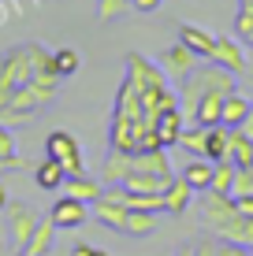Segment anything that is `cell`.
<instances>
[{"instance_id": "cell-1", "label": "cell", "mask_w": 253, "mask_h": 256, "mask_svg": "<svg viewBox=\"0 0 253 256\" xmlns=\"http://www.w3.org/2000/svg\"><path fill=\"white\" fill-rule=\"evenodd\" d=\"M38 70H52V52L41 41H26L15 45L0 56V108L12 100L15 90H23Z\"/></svg>"}, {"instance_id": "cell-2", "label": "cell", "mask_w": 253, "mask_h": 256, "mask_svg": "<svg viewBox=\"0 0 253 256\" xmlns=\"http://www.w3.org/2000/svg\"><path fill=\"white\" fill-rule=\"evenodd\" d=\"M45 156H49V160H56L67 174H82L86 171L82 145H78V138L67 134V130H52V134L45 138Z\"/></svg>"}, {"instance_id": "cell-3", "label": "cell", "mask_w": 253, "mask_h": 256, "mask_svg": "<svg viewBox=\"0 0 253 256\" xmlns=\"http://www.w3.org/2000/svg\"><path fill=\"white\" fill-rule=\"evenodd\" d=\"M127 212L130 208L123 204V186H108L90 204V216H97L104 226H112V230H123V226H127Z\"/></svg>"}, {"instance_id": "cell-4", "label": "cell", "mask_w": 253, "mask_h": 256, "mask_svg": "<svg viewBox=\"0 0 253 256\" xmlns=\"http://www.w3.org/2000/svg\"><path fill=\"white\" fill-rule=\"evenodd\" d=\"M231 216H238L234 197L216 193V190H205V193H201V226H205V234H216Z\"/></svg>"}, {"instance_id": "cell-5", "label": "cell", "mask_w": 253, "mask_h": 256, "mask_svg": "<svg viewBox=\"0 0 253 256\" xmlns=\"http://www.w3.org/2000/svg\"><path fill=\"white\" fill-rule=\"evenodd\" d=\"M197 64H201V60H197L194 52L182 45V41H175L171 48H164V52H160V70H164V74H168L175 86H179V82H186V78L197 70Z\"/></svg>"}, {"instance_id": "cell-6", "label": "cell", "mask_w": 253, "mask_h": 256, "mask_svg": "<svg viewBox=\"0 0 253 256\" xmlns=\"http://www.w3.org/2000/svg\"><path fill=\"white\" fill-rule=\"evenodd\" d=\"M49 219H52L56 230H78V226L90 219V204H82V200H75V197H67V193H64V197L52 204Z\"/></svg>"}, {"instance_id": "cell-7", "label": "cell", "mask_w": 253, "mask_h": 256, "mask_svg": "<svg viewBox=\"0 0 253 256\" xmlns=\"http://www.w3.org/2000/svg\"><path fill=\"white\" fill-rule=\"evenodd\" d=\"M41 219H38V212H34L30 204H23V200H8V226H12V242L23 245L30 242V234H34V226H38Z\"/></svg>"}, {"instance_id": "cell-8", "label": "cell", "mask_w": 253, "mask_h": 256, "mask_svg": "<svg viewBox=\"0 0 253 256\" xmlns=\"http://www.w3.org/2000/svg\"><path fill=\"white\" fill-rule=\"evenodd\" d=\"M212 64L231 70L234 78L246 70V52H242V41L238 38H216V48H212Z\"/></svg>"}, {"instance_id": "cell-9", "label": "cell", "mask_w": 253, "mask_h": 256, "mask_svg": "<svg viewBox=\"0 0 253 256\" xmlns=\"http://www.w3.org/2000/svg\"><path fill=\"white\" fill-rule=\"evenodd\" d=\"M208 238H220V242H231V245H242V249H253V216H231L227 223L220 226L216 234Z\"/></svg>"}, {"instance_id": "cell-10", "label": "cell", "mask_w": 253, "mask_h": 256, "mask_svg": "<svg viewBox=\"0 0 253 256\" xmlns=\"http://www.w3.org/2000/svg\"><path fill=\"white\" fill-rule=\"evenodd\" d=\"M179 41L194 52L197 60H212V48H216V38L205 30V26H194V22H182L179 26Z\"/></svg>"}, {"instance_id": "cell-11", "label": "cell", "mask_w": 253, "mask_h": 256, "mask_svg": "<svg viewBox=\"0 0 253 256\" xmlns=\"http://www.w3.org/2000/svg\"><path fill=\"white\" fill-rule=\"evenodd\" d=\"M130 171H134V152H116V148H112V152L104 156L101 182H108V186H123V182L130 178Z\"/></svg>"}, {"instance_id": "cell-12", "label": "cell", "mask_w": 253, "mask_h": 256, "mask_svg": "<svg viewBox=\"0 0 253 256\" xmlns=\"http://www.w3.org/2000/svg\"><path fill=\"white\" fill-rule=\"evenodd\" d=\"M194 197H197L194 186H190V182L179 174V178H171L168 190H164V212H171V216H182V212L194 204Z\"/></svg>"}, {"instance_id": "cell-13", "label": "cell", "mask_w": 253, "mask_h": 256, "mask_svg": "<svg viewBox=\"0 0 253 256\" xmlns=\"http://www.w3.org/2000/svg\"><path fill=\"white\" fill-rule=\"evenodd\" d=\"M64 190H67V197H75V200H82V204H93V200L104 193V182L101 178H90V174H67L64 178Z\"/></svg>"}, {"instance_id": "cell-14", "label": "cell", "mask_w": 253, "mask_h": 256, "mask_svg": "<svg viewBox=\"0 0 253 256\" xmlns=\"http://www.w3.org/2000/svg\"><path fill=\"white\" fill-rule=\"evenodd\" d=\"M52 245H56V226H52V219H41V223L34 226L30 242H26L19 252H26V256H49Z\"/></svg>"}, {"instance_id": "cell-15", "label": "cell", "mask_w": 253, "mask_h": 256, "mask_svg": "<svg viewBox=\"0 0 253 256\" xmlns=\"http://www.w3.org/2000/svg\"><path fill=\"white\" fill-rule=\"evenodd\" d=\"M182 178L194 186V193H205L212 186V160H205V156H190V164L182 167Z\"/></svg>"}, {"instance_id": "cell-16", "label": "cell", "mask_w": 253, "mask_h": 256, "mask_svg": "<svg viewBox=\"0 0 253 256\" xmlns=\"http://www.w3.org/2000/svg\"><path fill=\"white\" fill-rule=\"evenodd\" d=\"M182 126H186V119H182V112H179V108L164 112V116L156 119V138H160V145H164V148L175 145L179 134H182Z\"/></svg>"}, {"instance_id": "cell-17", "label": "cell", "mask_w": 253, "mask_h": 256, "mask_svg": "<svg viewBox=\"0 0 253 256\" xmlns=\"http://www.w3.org/2000/svg\"><path fill=\"white\" fill-rule=\"evenodd\" d=\"M64 178H67V171H64L56 160H49V156L34 167V182H38V190H49V193H52V190L64 186Z\"/></svg>"}, {"instance_id": "cell-18", "label": "cell", "mask_w": 253, "mask_h": 256, "mask_svg": "<svg viewBox=\"0 0 253 256\" xmlns=\"http://www.w3.org/2000/svg\"><path fill=\"white\" fill-rule=\"evenodd\" d=\"M175 145H179V148H186L190 156H205V145H208V126H197V122H186Z\"/></svg>"}, {"instance_id": "cell-19", "label": "cell", "mask_w": 253, "mask_h": 256, "mask_svg": "<svg viewBox=\"0 0 253 256\" xmlns=\"http://www.w3.org/2000/svg\"><path fill=\"white\" fill-rule=\"evenodd\" d=\"M227 148H231V126H208V145H205V160H227Z\"/></svg>"}, {"instance_id": "cell-20", "label": "cell", "mask_w": 253, "mask_h": 256, "mask_svg": "<svg viewBox=\"0 0 253 256\" xmlns=\"http://www.w3.org/2000/svg\"><path fill=\"white\" fill-rule=\"evenodd\" d=\"M227 160H234V167H253V138H246L238 126L231 130V148Z\"/></svg>"}, {"instance_id": "cell-21", "label": "cell", "mask_w": 253, "mask_h": 256, "mask_svg": "<svg viewBox=\"0 0 253 256\" xmlns=\"http://www.w3.org/2000/svg\"><path fill=\"white\" fill-rule=\"evenodd\" d=\"M249 108H253V100H246V96H242L238 90H234L227 100H223V126H242V119L249 116Z\"/></svg>"}, {"instance_id": "cell-22", "label": "cell", "mask_w": 253, "mask_h": 256, "mask_svg": "<svg viewBox=\"0 0 253 256\" xmlns=\"http://www.w3.org/2000/svg\"><path fill=\"white\" fill-rule=\"evenodd\" d=\"M234 174H238V167H234V160H216L212 164V186L208 190H216V193H234Z\"/></svg>"}, {"instance_id": "cell-23", "label": "cell", "mask_w": 253, "mask_h": 256, "mask_svg": "<svg viewBox=\"0 0 253 256\" xmlns=\"http://www.w3.org/2000/svg\"><path fill=\"white\" fill-rule=\"evenodd\" d=\"M123 204L130 212H156V216H160L164 212V193H130V190H123Z\"/></svg>"}, {"instance_id": "cell-24", "label": "cell", "mask_w": 253, "mask_h": 256, "mask_svg": "<svg viewBox=\"0 0 253 256\" xmlns=\"http://www.w3.org/2000/svg\"><path fill=\"white\" fill-rule=\"evenodd\" d=\"M153 230H156V212H127L123 234H130V238H149Z\"/></svg>"}, {"instance_id": "cell-25", "label": "cell", "mask_w": 253, "mask_h": 256, "mask_svg": "<svg viewBox=\"0 0 253 256\" xmlns=\"http://www.w3.org/2000/svg\"><path fill=\"white\" fill-rule=\"evenodd\" d=\"M78 67H82V56H78L75 48H56L52 52V70H56L60 78H71Z\"/></svg>"}, {"instance_id": "cell-26", "label": "cell", "mask_w": 253, "mask_h": 256, "mask_svg": "<svg viewBox=\"0 0 253 256\" xmlns=\"http://www.w3.org/2000/svg\"><path fill=\"white\" fill-rule=\"evenodd\" d=\"M234 38H238L242 45H253V15L242 12V8H238V15H234Z\"/></svg>"}, {"instance_id": "cell-27", "label": "cell", "mask_w": 253, "mask_h": 256, "mask_svg": "<svg viewBox=\"0 0 253 256\" xmlns=\"http://www.w3.org/2000/svg\"><path fill=\"white\" fill-rule=\"evenodd\" d=\"M127 8H130V0H97V15H101L104 22H108V19H119Z\"/></svg>"}, {"instance_id": "cell-28", "label": "cell", "mask_w": 253, "mask_h": 256, "mask_svg": "<svg viewBox=\"0 0 253 256\" xmlns=\"http://www.w3.org/2000/svg\"><path fill=\"white\" fill-rule=\"evenodd\" d=\"M0 156H4V160H15V156H19V141H15L12 126H4V122H0Z\"/></svg>"}, {"instance_id": "cell-29", "label": "cell", "mask_w": 253, "mask_h": 256, "mask_svg": "<svg viewBox=\"0 0 253 256\" xmlns=\"http://www.w3.org/2000/svg\"><path fill=\"white\" fill-rule=\"evenodd\" d=\"M253 193V167H238V174H234V193L231 197H249Z\"/></svg>"}, {"instance_id": "cell-30", "label": "cell", "mask_w": 253, "mask_h": 256, "mask_svg": "<svg viewBox=\"0 0 253 256\" xmlns=\"http://www.w3.org/2000/svg\"><path fill=\"white\" fill-rule=\"evenodd\" d=\"M216 245H220V242H212V238H201V242L194 245V256H216Z\"/></svg>"}, {"instance_id": "cell-31", "label": "cell", "mask_w": 253, "mask_h": 256, "mask_svg": "<svg viewBox=\"0 0 253 256\" xmlns=\"http://www.w3.org/2000/svg\"><path fill=\"white\" fill-rule=\"evenodd\" d=\"M71 256H108V252H104V249H93V245H86V242H78Z\"/></svg>"}, {"instance_id": "cell-32", "label": "cell", "mask_w": 253, "mask_h": 256, "mask_svg": "<svg viewBox=\"0 0 253 256\" xmlns=\"http://www.w3.org/2000/svg\"><path fill=\"white\" fill-rule=\"evenodd\" d=\"M234 208H238L242 216H253V193L249 197H234Z\"/></svg>"}, {"instance_id": "cell-33", "label": "cell", "mask_w": 253, "mask_h": 256, "mask_svg": "<svg viewBox=\"0 0 253 256\" xmlns=\"http://www.w3.org/2000/svg\"><path fill=\"white\" fill-rule=\"evenodd\" d=\"M130 8H138V12H156L160 0H130Z\"/></svg>"}, {"instance_id": "cell-34", "label": "cell", "mask_w": 253, "mask_h": 256, "mask_svg": "<svg viewBox=\"0 0 253 256\" xmlns=\"http://www.w3.org/2000/svg\"><path fill=\"white\" fill-rule=\"evenodd\" d=\"M238 130H242V134H246V138H253V108H249V116L242 119V126H238Z\"/></svg>"}, {"instance_id": "cell-35", "label": "cell", "mask_w": 253, "mask_h": 256, "mask_svg": "<svg viewBox=\"0 0 253 256\" xmlns=\"http://www.w3.org/2000/svg\"><path fill=\"white\" fill-rule=\"evenodd\" d=\"M0 208H8V190L0 186Z\"/></svg>"}, {"instance_id": "cell-36", "label": "cell", "mask_w": 253, "mask_h": 256, "mask_svg": "<svg viewBox=\"0 0 253 256\" xmlns=\"http://www.w3.org/2000/svg\"><path fill=\"white\" fill-rule=\"evenodd\" d=\"M19 256H26V252H19Z\"/></svg>"}, {"instance_id": "cell-37", "label": "cell", "mask_w": 253, "mask_h": 256, "mask_svg": "<svg viewBox=\"0 0 253 256\" xmlns=\"http://www.w3.org/2000/svg\"><path fill=\"white\" fill-rule=\"evenodd\" d=\"M249 256H253V249H249Z\"/></svg>"}]
</instances>
